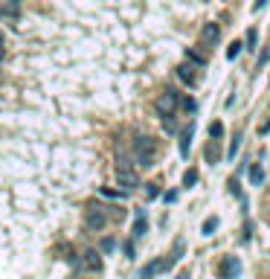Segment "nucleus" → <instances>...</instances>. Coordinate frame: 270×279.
<instances>
[{"label": "nucleus", "mask_w": 270, "mask_h": 279, "mask_svg": "<svg viewBox=\"0 0 270 279\" xmlns=\"http://www.w3.org/2000/svg\"><path fill=\"white\" fill-rule=\"evenodd\" d=\"M256 38H259V32H256V29H250V32H247V49L256 47Z\"/></svg>", "instance_id": "nucleus-23"}, {"label": "nucleus", "mask_w": 270, "mask_h": 279, "mask_svg": "<svg viewBox=\"0 0 270 279\" xmlns=\"http://www.w3.org/2000/svg\"><path fill=\"white\" fill-rule=\"evenodd\" d=\"M134 157L139 166H154L157 157V140L154 137H136L134 140Z\"/></svg>", "instance_id": "nucleus-1"}, {"label": "nucleus", "mask_w": 270, "mask_h": 279, "mask_svg": "<svg viewBox=\"0 0 270 279\" xmlns=\"http://www.w3.org/2000/svg\"><path fill=\"white\" fill-rule=\"evenodd\" d=\"M177 279H189V271H183V274H180V277H177Z\"/></svg>", "instance_id": "nucleus-29"}, {"label": "nucleus", "mask_w": 270, "mask_h": 279, "mask_svg": "<svg viewBox=\"0 0 270 279\" xmlns=\"http://www.w3.org/2000/svg\"><path fill=\"white\" fill-rule=\"evenodd\" d=\"M241 47H244L241 41H233V44H230V49H227V58H238V52H241Z\"/></svg>", "instance_id": "nucleus-18"}, {"label": "nucleus", "mask_w": 270, "mask_h": 279, "mask_svg": "<svg viewBox=\"0 0 270 279\" xmlns=\"http://www.w3.org/2000/svg\"><path fill=\"white\" fill-rule=\"evenodd\" d=\"M12 3H17V0H12Z\"/></svg>", "instance_id": "nucleus-32"}, {"label": "nucleus", "mask_w": 270, "mask_h": 279, "mask_svg": "<svg viewBox=\"0 0 270 279\" xmlns=\"http://www.w3.org/2000/svg\"><path fill=\"white\" fill-rule=\"evenodd\" d=\"M79 268H82V271H90V274H99V271H102L99 253H96V250H85V253H82V262H79Z\"/></svg>", "instance_id": "nucleus-6"}, {"label": "nucleus", "mask_w": 270, "mask_h": 279, "mask_svg": "<svg viewBox=\"0 0 270 279\" xmlns=\"http://www.w3.org/2000/svg\"><path fill=\"white\" fill-rule=\"evenodd\" d=\"M218 35H221L218 23H203V29H201V41L206 44V47H215V44H218Z\"/></svg>", "instance_id": "nucleus-9"}, {"label": "nucleus", "mask_w": 270, "mask_h": 279, "mask_svg": "<svg viewBox=\"0 0 270 279\" xmlns=\"http://www.w3.org/2000/svg\"><path fill=\"white\" fill-rule=\"evenodd\" d=\"M166 201H169V204H174V201H177V192H174V189H171V192H166Z\"/></svg>", "instance_id": "nucleus-28"}, {"label": "nucleus", "mask_w": 270, "mask_h": 279, "mask_svg": "<svg viewBox=\"0 0 270 279\" xmlns=\"http://www.w3.org/2000/svg\"><path fill=\"white\" fill-rule=\"evenodd\" d=\"M145 195L157 198V195H160V186H157V183H148V186H145Z\"/></svg>", "instance_id": "nucleus-22"}, {"label": "nucleus", "mask_w": 270, "mask_h": 279, "mask_svg": "<svg viewBox=\"0 0 270 279\" xmlns=\"http://www.w3.org/2000/svg\"><path fill=\"white\" fill-rule=\"evenodd\" d=\"M177 102H180L177 93H174V90H166V93H160V96L154 99V111L160 116H171L177 111Z\"/></svg>", "instance_id": "nucleus-3"}, {"label": "nucleus", "mask_w": 270, "mask_h": 279, "mask_svg": "<svg viewBox=\"0 0 270 279\" xmlns=\"http://www.w3.org/2000/svg\"><path fill=\"white\" fill-rule=\"evenodd\" d=\"M238 146H241V131H236V134H233V140H230V148H227V157H230V160L236 157Z\"/></svg>", "instance_id": "nucleus-14"}, {"label": "nucleus", "mask_w": 270, "mask_h": 279, "mask_svg": "<svg viewBox=\"0 0 270 279\" xmlns=\"http://www.w3.org/2000/svg\"><path fill=\"white\" fill-rule=\"evenodd\" d=\"M85 224H87V230H102V227L108 224V213H105V207H87Z\"/></svg>", "instance_id": "nucleus-5"}, {"label": "nucleus", "mask_w": 270, "mask_h": 279, "mask_svg": "<svg viewBox=\"0 0 270 279\" xmlns=\"http://www.w3.org/2000/svg\"><path fill=\"white\" fill-rule=\"evenodd\" d=\"M192 134H195V125H192V122H189V125H186V131L180 134V154H189V146H192Z\"/></svg>", "instance_id": "nucleus-11"}, {"label": "nucleus", "mask_w": 270, "mask_h": 279, "mask_svg": "<svg viewBox=\"0 0 270 279\" xmlns=\"http://www.w3.org/2000/svg\"><path fill=\"white\" fill-rule=\"evenodd\" d=\"M195 70H198V67L192 64V61H186V64L177 67V79L183 84H189V87H195V84H198V73H195Z\"/></svg>", "instance_id": "nucleus-8"}, {"label": "nucleus", "mask_w": 270, "mask_h": 279, "mask_svg": "<svg viewBox=\"0 0 270 279\" xmlns=\"http://www.w3.org/2000/svg\"><path fill=\"white\" fill-rule=\"evenodd\" d=\"M186 55H189V61H192V64H206V55H203V52H198V49H186Z\"/></svg>", "instance_id": "nucleus-15"}, {"label": "nucleus", "mask_w": 270, "mask_h": 279, "mask_svg": "<svg viewBox=\"0 0 270 279\" xmlns=\"http://www.w3.org/2000/svg\"><path fill=\"white\" fill-rule=\"evenodd\" d=\"M145 233H148V221H145V213L139 210V213H136V221H134V230H131V236H134V239H139V236H145Z\"/></svg>", "instance_id": "nucleus-10"}, {"label": "nucleus", "mask_w": 270, "mask_h": 279, "mask_svg": "<svg viewBox=\"0 0 270 279\" xmlns=\"http://www.w3.org/2000/svg\"><path fill=\"white\" fill-rule=\"evenodd\" d=\"M0 58H3V44H0Z\"/></svg>", "instance_id": "nucleus-30"}, {"label": "nucleus", "mask_w": 270, "mask_h": 279, "mask_svg": "<svg viewBox=\"0 0 270 279\" xmlns=\"http://www.w3.org/2000/svg\"><path fill=\"white\" fill-rule=\"evenodd\" d=\"M114 247H117V242H114V239H105V242H102V250H105V253H111Z\"/></svg>", "instance_id": "nucleus-24"}, {"label": "nucleus", "mask_w": 270, "mask_h": 279, "mask_svg": "<svg viewBox=\"0 0 270 279\" xmlns=\"http://www.w3.org/2000/svg\"><path fill=\"white\" fill-rule=\"evenodd\" d=\"M218 277L221 279H238L241 277V262H238V256H224V259H221Z\"/></svg>", "instance_id": "nucleus-4"}, {"label": "nucleus", "mask_w": 270, "mask_h": 279, "mask_svg": "<svg viewBox=\"0 0 270 279\" xmlns=\"http://www.w3.org/2000/svg\"><path fill=\"white\" fill-rule=\"evenodd\" d=\"M221 134H224V125H221V122H212V125H209V137H212V140H218Z\"/></svg>", "instance_id": "nucleus-20"}, {"label": "nucleus", "mask_w": 270, "mask_h": 279, "mask_svg": "<svg viewBox=\"0 0 270 279\" xmlns=\"http://www.w3.org/2000/svg\"><path fill=\"white\" fill-rule=\"evenodd\" d=\"M268 61H270V47H265L262 49V55H259V61H256V70H262Z\"/></svg>", "instance_id": "nucleus-19"}, {"label": "nucleus", "mask_w": 270, "mask_h": 279, "mask_svg": "<svg viewBox=\"0 0 270 279\" xmlns=\"http://www.w3.org/2000/svg\"><path fill=\"white\" fill-rule=\"evenodd\" d=\"M250 239H253V224H247V227H244V236H241V242H250Z\"/></svg>", "instance_id": "nucleus-25"}, {"label": "nucleus", "mask_w": 270, "mask_h": 279, "mask_svg": "<svg viewBox=\"0 0 270 279\" xmlns=\"http://www.w3.org/2000/svg\"><path fill=\"white\" fill-rule=\"evenodd\" d=\"M215 227H218V218H215V215H212V218H206V221H203V236H212Z\"/></svg>", "instance_id": "nucleus-16"}, {"label": "nucleus", "mask_w": 270, "mask_h": 279, "mask_svg": "<svg viewBox=\"0 0 270 279\" xmlns=\"http://www.w3.org/2000/svg\"><path fill=\"white\" fill-rule=\"evenodd\" d=\"M265 6H268V0H256V3H253V12H262Z\"/></svg>", "instance_id": "nucleus-26"}, {"label": "nucleus", "mask_w": 270, "mask_h": 279, "mask_svg": "<svg viewBox=\"0 0 270 279\" xmlns=\"http://www.w3.org/2000/svg\"><path fill=\"white\" fill-rule=\"evenodd\" d=\"M262 181H265V169H262V163H253V166H250V183L259 186Z\"/></svg>", "instance_id": "nucleus-13"}, {"label": "nucleus", "mask_w": 270, "mask_h": 279, "mask_svg": "<svg viewBox=\"0 0 270 279\" xmlns=\"http://www.w3.org/2000/svg\"><path fill=\"white\" fill-rule=\"evenodd\" d=\"M206 163H218V157H221V151H218V140H209L206 143Z\"/></svg>", "instance_id": "nucleus-12"}, {"label": "nucleus", "mask_w": 270, "mask_h": 279, "mask_svg": "<svg viewBox=\"0 0 270 279\" xmlns=\"http://www.w3.org/2000/svg\"><path fill=\"white\" fill-rule=\"evenodd\" d=\"M102 195H105V198H125V192H119V189H108V186H102Z\"/></svg>", "instance_id": "nucleus-21"}, {"label": "nucleus", "mask_w": 270, "mask_h": 279, "mask_svg": "<svg viewBox=\"0 0 270 279\" xmlns=\"http://www.w3.org/2000/svg\"><path fill=\"white\" fill-rule=\"evenodd\" d=\"M169 268H171L169 259H154V262H148L139 271V279H151V277H157V274H163V271H169Z\"/></svg>", "instance_id": "nucleus-7"}, {"label": "nucleus", "mask_w": 270, "mask_h": 279, "mask_svg": "<svg viewBox=\"0 0 270 279\" xmlns=\"http://www.w3.org/2000/svg\"><path fill=\"white\" fill-rule=\"evenodd\" d=\"M0 44H3V32H0Z\"/></svg>", "instance_id": "nucleus-31"}, {"label": "nucleus", "mask_w": 270, "mask_h": 279, "mask_svg": "<svg viewBox=\"0 0 270 279\" xmlns=\"http://www.w3.org/2000/svg\"><path fill=\"white\" fill-rule=\"evenodd\" d=\"M117 181L122 186V192H131V189L139 186V178H136V172L131 169V163L125 157H119V163H117Z\"/></svg>", "instance_id": "nucleus-2"}, {"label": "nucleus", "mask_w": 270, "mask_h": 279, "mask_svg": "<svg viewBox=\"0 0 270 279\" xmlns=\"http://www.w3.org/2000/svg\"><path fill=\"white\" fill-rule=\"evenodd\" d=\"M268 131H270V119H265V122L259 125V134H268Z\"/></svg>", "instance_id": "nucleus-27"}, {"label": "nucleus", "mask_w": 270, "mask_h": 279, "mask_svg": "<svg viewBox=\"0 0 270 279\" xmlns=\"http://www.w3.org/2000/svg\"><path fill=\"white\" fill-rule=\"evenodd\" d=\"M195 183H198V172H195V169H189V172L183 175V186H195Z\"/></svg>", "instance_id": "nucleus-17"}]
</instances>
